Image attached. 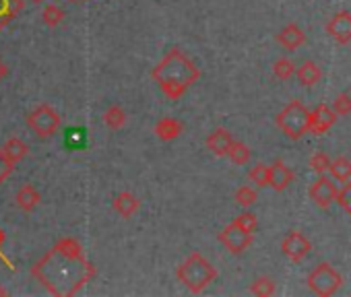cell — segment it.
Returning <instances> with one entry per match:
<instances>
[{
    "label": "cell",
    "mask_w": 351,
    "mask_h": 297,
    "mask_svg": "<svg viewBox=\"0 0 351 297\" xmlns=\"http://www.w3.org/2000/svg\"><path fill=\"white\" fill-rule=\"evenodd\" d=\"M32 274L58 297L75 295L95 276V266L85 258L81 244L73 237L60 240L38 264Z\"/></svg>",
    "instance_id": "obj_1"
},
{
    "label": "cell",
    "mask_w": 351,
    "mask_h": 297,
    "mask_svg": "<svg viewBox=\"0 0 351 297\" xmlns=\"http://www.w3.org/2000/svg\"><path fill=\"white\" fill-rule=\"evenodd\" d=\"M151 79L159 85L163 95L171 101H178L191 85L201 79V70L197 64L184 56L178 48L169 50L151 70Z\"/></svg>",
    "instance_id": "obj_2"
},
{
    "label": "cell",
    "mask_w": 351,
    "mask_h": 297,
    "mask_svg": "<svg viewBox=\"0 0 351 297\" xmlns=\"http://www.w3.org/2000/svg\"><path fill=\"white\" fill-rule=\"evenodd\" d=\"M178 281L195 295L203 293L215 279H217V268L201 254L193 252L180 266L176 270Z\"/></svg>",
    "instance_id": "obj_3"
},
{
    "label": "cell",
    "mask_w": 351,
    "mask_h": 297,
    "mask_svg": "<svg viewBox=\"0 0 351 297\" xmlns=\"http://www.w3.org/2000/svg\"><path fill=\"white\" fill-rule=\"evenodd\" d=\"M275 122L285 136H289L291 140H298L308 132L310 112H308V107H304V103L291 101L277 114Z\"/></svg>",
    "instance_id": "obj_4"
},
{
    "label": "cell",
    "mask_w": 351,
    "mask_h": 297,
    "mask_svg": "<svg viewBox=\"0 0 351 297\" xmlns=\"http://www.w3.org/2000/svg\"><path fill=\"white\" fill-rule=\"evenodd\" d=\"M60 124H62L60 114H58L52 105H48V103L38 105V107L27 116V126H29V130H32L38 138H50L52 134L58 132Z\"/></svg>",
    "instance_id": "obj_5"
},
{
    "label": "cell",
    "mask_w": 351,
    "mask_h": 297,
    "mask_svg": "<svg viewBox=\"0 0 351 297\" xmlns=\"http://www.w3.org/2000/svg\"><path fill=\"white\" fill-rule=\"evenodd\" d=\"M343 285L341 274L326 262L318 264L310 274H308V287L312 293L320 295V297H328L335 295L339 291V287Z\"/></svg>",
    "instance_id": "obj_6"
},
{
    "label": "cell",
    "mask_w": 351,
    "mask_h": 297,
    "mask_svg": "<svg viewBox=\"0 0 351 297\" xmlns=\"http://www.w3.org/2000/svg\"><path fill=\"white\" fill-rule=\"evenodd\" d=\"M217 237H219V242H221L232 254H242V252H246V250L250 248V244H252V233L244 231V229L238 227L234 221H232L228 227H223L221 233H219Z\"/></svg>",
    "instance_id": "obj_7"
},
{
    "label": "cell",
    "mask_w": 351,
    "mask_h": 297,
    "mask_svg": "<svg viewBox=\"0 0 351 297\" xmlns=\"http://www.w3.org/2000/svg\"><path fill=\"white\" fill-rule=\"evenodd\" d=\"M281 250H283V254H285L291 262H302V260L310 254L312 244H310L308 237L302 235L300 231H289V233L283 237V242H281Z\"/></svg>",
    "instance_id": "obj_8"
},
{
    "label": "cell",
    "mask_w": 351,
    "mask_h": 297,
    "mask_svg": "<svg viewBox=\"0 0 351 297\" xmlns=\"http://www.w3.org/2000/svg\"><path fill=\"white\" fill-rule=\"evenodd\" d=\"M335 122H337V114L332 112V107H328L326 103H320V105H316L310 112L308 132H312V134H324Z\"/></svg>",
    "instance_id": "obj_9"
},
{
    "label": "cell",
    "mask_w": 351,
    "mask_h": 297,
    "mask_svg": "<svg viewBox=\"0 0 351 297\" xmlns=\"http://www.w3.org/2000/svg\"><path fill=\"white\" fill-rule=\"evenodd\" d=\"M335 196H337V186L324 174L310 186V198L322 209L330 207V203H335Z\"/></svg>",
    "instance_id": "obj_10"
},
{
    "label": "cell",
    "mask_w": 351,
    "mask_h": 297,
    "mask_svg": "<svg viewBox=\"0 0 351 297\" xmlns=\"http://www.w3.org/2000/svg\"><path fill=\"white\" fill-rule=\"evenodd\" d=\"M326 31L335 42L349 44L351 42V13L343 11V13L332 15V19L326 23Z\"/></svg>",
    "instance_id": "obj_11"
},
{
    "label": "cell",
    "mask_w": 351,
    "mask_h": 297,
    "mask_svg": "<svg viewBox=\"0 0 351 297\" xmlns=\"http://www.w3.org/2000/svg\"><path fill=\"white\" fill-rule=\"evenodd\" d=\"M232 142H234V136H232V132L228 128H215L207 136V148L217 157H228Z\"/></svg>",
    "instance_id": "obj_12"
},
{
    "label": "cell",
    "mask_w": 351,
    "mask_h": 297,
    "mask_svg": "<svg viewBox=\"0 0 351 297\" xmlns=\"http://www.w3.org/2000/svg\"><path fill=\"white\" fill-rule=\"evenodd\" d=\"M291 182H293V172L281 159H277L273 166H269V186L275 192H283Z\"/></svg>",
    "instance_id": "obj_13"
},
{
    "label": "cell",
    "mask_w": 351,
    "mask_h": 297,
    "mask_svg": "<svg viewBox=\"0 0 351 297\" xmlns=\"http://www.w3.org/2000/svg\"><path fill=\"white\" fill-rule=\"evenodd\" d=\"M0 151H3V155H5V159H7V164L15 168L19 162H23V159L27 157L29 146H27V142H25V140H21V138L13 136V138H9V140L5 142V146L0 148Z\"/></svg>",
    "instance_id": "obj_14"
},
{
    "label": "cell",
    "mask_w": 351,
    "mask_h": 297,
    "mask_svg": "<svg viewBox=\"0 0 351 297\" xmlns=\"http://www.w3.org/2000/svg\"><path fill=\"white\" fill-rule=\"evenodd\" d=\"M114 211L122 217V219H130L138 209H141V201L132 194V192H118L112 201Z\"/></svg>",
    "instance_id": "obj_15"
},
{
    "label": "cell",
    "mask_w": 351,
    "mask_h": 297,
    "mask_svg": "<svg viewBox=\"0 0 351 297\" xmlns=\"http://www.w3.org/2000/svg\"><path fill=\"white\" fill-rule=\"evenodd\" d=\"M184 132V124L178 120V118H161L157 124H155V134L159 140H176L180 134Z\"/></svg>",
    "instance_id": "obj_16"
},
{
    "label": "cell",
    "mask_w": 351,
    "mask_h": 297,
    "mask_svg": "<svg viewBox=\"0 0 351 297\" xmlns=\"http://www.w3.org/2000/svg\"><path fill=\"white\" fill-rule=\"evenodd\" d=\"M277 42H279L285 50H298V48L306 42V36H304V31H302L298 25L289 23V25H285V27L279 31Z\"/></svg>",
    "instance_id": "obj_17"
},
{
    "label": "cell",
    "mask_w": 351,
    "mask_h": 297,
    "mask_svg": "<svg viewBox=\"0 0 351 297\" xmlns=\"http://www.w3.org/2000/svg\"><path fill=\"white\" fill-rule=\"evenodd\" d=\"M40 201H42V196H40V192H38L32 184H23V186L19 188V192L15 194L17 207H19L21 211H25V213L36 211L38 205H40Z\"/></svg>",
    "instance_id": "obj_18"
},
{
    "label": "cell",
    "mask_w": 351,
    "mask_h": 297,
    "mask_svg": "<svg viewBox=\"0 0 351 297\" xmlns=\"http://www.w3.org/2000/svg\"><path fill=\"white\" fill-rule=\"evenodd\" d=\"M23 0H0V31L23 11Z\"/></svg>",
    "instance_id": "obj_19"
},
{
    "label": "cell",
    "mask_w": 351,
    "mask_h": 297,
    "mask_svg": "<svg viewBox=\"0 0 351 297\" xmlns=\"http://www.w3.org/2000/svg\"><path fill=\"white\" fill-rule=\"evenodd\" d=\"M64 144H66V148H71V151H83L87 146V128H83V126L66 128Z\"/></svg>",
    "instance_id": "obj_20"
},
{
    "label": "cell",
    "mask_w": 351,
    "mask_h": 297,
    "mask_svg": "<svg viewBox=\"0 0 351 297\" xmlns=\"http://www.w3.org/2000/svg\"><path fill=\"white\" fill-rule=\"evenodd\" d=\"M328 172H330V176H332L335 182L345 184V182L351 180V162L347 157H337V159L330 162Z\"/></svg>",
    "instance_id": "obj_21"
},
{
    "label": "cell",
    "mask_w": 351,
    "mask_h": 297,
    "mask_svg": "<svg viewBox=\"0 0 351 297\" xmlns=\"http://www.w3.org/2000/svg\"><path fill=\"white\" fill-rule=\"evenodd\" d=\"M104 124L110 128V130H120L124 124H126V112L122 105L114 103L110 105L106 112H104Z\"/></svg>",
    "instance_id": "obj_22"
},
{
    "label": "cell",
    "mask_w": 351,
    "mask_h": 297,
    "mask_svg": "<svg viewBox=\"0 0 351 297\" xmlns=\"http://www.w3.org/2000/svg\"><path fill=\"white\" fill-rule=\"evenodd\" d=\"M298 81H300V85H304V87H312V85H316L318 81H320V68H318V64H314V62H304L300 68H298Z\"/></svg>",
    "instance_id": "obj_23"
},
{
    "label": "cell",
    "mask_w": 351,
    "mask_h": 297,
    "mask_svg": "<svg viewBox=\"0 0 351 297\" xmlns=\"http://www.w3.org/2000/svg\"><path fill=\"white\" fill-rule=\"evenodd\" d=\"M228 157L236 166H246L250 162V148H248V144L234 140L232 146H230V151H228Z\"/></svg>",
    "instance_id": "obj_24"
},
{
    "label": "cell",
    "mask_w": 351,
    "mask_h": 297,
    "mask_svg": "<svg viewBox=\"0 0 351 297\" xmlns=\"http://www.w3.org/2000/svg\"><path fill=\"white\" fill-rule=\"evenodd\" d=\"M42 19H44V23L48 25V27H58L62 21H64V11L58 7V5H46L44 7V11H42Z\"/></svg>",
    "instance_id": "obj_25"
},
{
    "label": "cell",
    "mask_w": 351,
    "mask_h": 297,
    "mask_svg": "<svg viewBox=\"0 0 351 297\" xmlns=\"http://www.w3.org/2000/svg\"><path fill=\"white\" fill-rule=\"evenodd\" d=\"M250 293L252 295H258V297H269V295L275 293V281L271 276H258L250 285Z\"/></svg>",
    "instance_id": "obj_26"
},
{
    "label": "cell",
    "mask_w": 351,
    "mask_h": 297,
    "mask_svg": "<svg viewBox=\"0 0 351 297\" xmlns=\"http://www.w3.org/2000/svg\"><path fill=\"white\" fill-rule=\"evenodd\" d=\"M293 73H295V66H293V62L287 60V58H279V60L273 64V75H275L277 79H281V81L291 79Z\"/></svg>",
    "instance_id": "obj_27"
},
{
    "label": "cell",
    "mask_w": 351,
    "mask_h": 297,
    "mask_svg": "<svg viewBox=\"0 0 351 297\" xmlns=\"http://www.w3.org/2000/svg\"><path fill=\"white\" fill-rule=\"evenodd\" d=\"M256 190L252 188V186H240L238 190H236V203L240 205V207H244V209H248V207H252L254 203H256Z\"/></svg>",
    "instance_id": "obj_28"
},
{
    "label": "cell",
    "mask_w": 351,
    "mask_h": 297,
    "mask_svg": "<svg viewBox=\"0 0 351 297\" xmlns=\"http://www.w3.org/2000/svg\"><path fill=\"white\" fill-rule=\"evenodd\" d=\"M234 223H236L238 227H242L244 231L254 233L256 227H258V217H256L254 213H250V211H244V213H240V215L234 219Z\"/></svg>",
    "instance_id": "obj_29"
},
{
    "label": "cell",
    "mask_w": 351,
    "mask_h": 297,
    "mask_svg": "<svg viewBox=\"0 0 351 297\" xmlns=\"http://www.w3.org/2000/svg\"><path fill=\"white\" fill-rule=\"evenodd\" d=\"M248 178H250L252 184H256V186H261V188H263V186H269V166H265V164L254 166V168L250 170Z\"/></svg>",
    "instance_id": "obj_30"
},
{
    "label": "cell",
    "mask_w": 351,
    "mask_h": 297,
    "mask_svg": "<svg viewBox=\"0 0 351 297\" xmlns=\"http://www.w3.org/2000/svg\"><path fill=\"white\" fill-rule=\"evenodd\" d=\"M328 166H330V159H328V155L324 153V151H316L312 157H310V168L316 172V174H324V172H328Z\"/></svg>",
    "instance_id": "obj_31"
},
{
    "label": "cell",
    "mask_w": 351,
    "mask_h": 297,
    "mask_svg": "<svg viewBox=\"0 0 351 297\" xmlns=\"http://www.w3.org/2000/svg\"><path fill=\"white\" fill-rule=\"evenodd\" d=\"M332 112H335L337 116H347V114H351V95H347V93L337 95L335 101H332Z\"/></svg>",
    "instance_id": "obj_32"
},
{
    "label": "cell",
    "mask_w": 351,
    "mask_h": 297,
    "mask_svg": "<svg viewBox=\"0 0 351 297\" xmlns=\"http://www.w3.org/2000/svg\"><path fill=\"white\" fill-rule=\"evenodd\" d=\"M335 201L351 215V180L349 182H345L343 184V188L341 190H337V196H335Z\"/></svg>",
    "instance_id": "obj_33"
},
{
    "label": "cell",
    "mask_w": 351,
    "mask_h": 297,
    "mask_svg": "<svg viewBox=\"0 0 351 297\" xmlns=\"http://www.w3.org/2000/svg\"><path fill=\"white\" fill-rule=\"evenodd\" d=\"M7 77V64L3 62V58H0V81H3Z\"/></svg>",
    "instance_id": "obj_34"
},
{
    "label": "cell",
    "mask_w": 351,
    "mask_h": 297,
    "mask_svg": "<svg viewBox=\"0 0 351 297\" xmlns=\"http://www.w3.org/2000/svg\"><path fill=\"white\" fill-rule=\"evenodd\" d=\"M3 242H5V233H3V229H0V248H3ZM0 256L5 258V254H3V250H0ZM7 260V258H5Z\"/></svg>",
    "instance_id": "obj_35"
},
{
    "label": "cell",
    "mask_w": 351,
    "mask_h": 297,
    "mask_svg": "<svg viewBox=\"0 0 351 297\" xmlns=\"http://www.w3.org/2000/svg\"><path fill=\"white\" fill-rule=\"evenodd\" d=\"M29 3H34V5H42V3H46V0H29Z\"/></svg>",
    "instance_id": "obj_36"
},
{
    "label": "cell",
    "mask_w": 351,
    "mask_h": 297,
    "mask_svg": "<svg viewBox=\"0 0 351 297\" xmlns=\"http://www.w3.org/2000/svg\"><path fill=\"white\" fill-rule=\"evenodd\" d=\"M3 295H7V289H5V287H0V297H3Z\"/></svg>",
    "instance_id": "obj_37"
}]
</instances>
